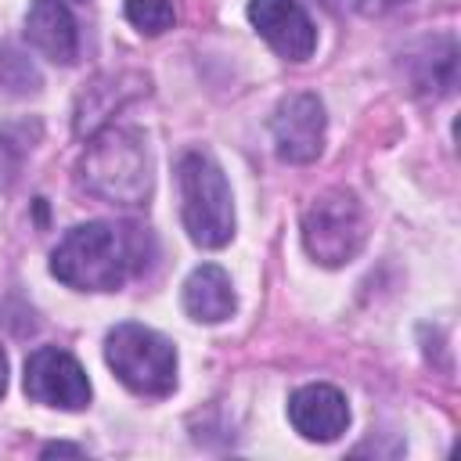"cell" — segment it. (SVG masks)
I'll list each match as a JSON object with an SVG mask.
<instances>
[{
  "label": "cell",
  "instance_id": "cell-1",
  "mask_svg": "<svg viewBox=\"0 0 461 461\" xmlns=\"http://www.w3.org/2000/svg\"><path fill=\"white\" fill-rule=\"evenodd\" d=\"M148 256L151 238L140 227L79 223L50 252V274L79 292H115L148 267Z\"/></svg>",
  "mask_w": 461,
  "mask_h": 461
},
{
  "label": "cell",
  "instance_id": "cell-2",
  "mask_svg": "<svg viewBox=\"0 0 461 461\" xmlns=\"http://www.w3.org/2000/svg\"><path fill=\"white\" fill-rule=\"evenodd\" d=\"M176 180H180V212L187 238L202 249L227 245L234 234V202L223 169L209 155L187 151L176 166Z\"/></svg>",
  "mask_w": 461,
  "mask_h": 461
},
{
  "label": "cell",
  "instance_id": "cell-3",
  "mask_svg": "<svg viewBox=\"0 0 461 461\" xmlns=\"http://www.w3.org/2000/svg\"><path fill=\"white\" fill-rule=\"evenodd\" d=\"M104 360L137 396H166L176 385V349L144 324H115L104 339Z\"/></svg>",
  "mask_w": 461,
  "mask_h": 461
},
{
  "label": "cell",
  "instance_id": "cell-4",
  "mask_svg": "<svg viewBox=\"0 0 461 461\" xmlns=\"http://www.w3.org/2000/svg\"><path fill=\"white\" fill-rule=\"evenodd\" d=\"M83 184L86 191L119 205L144 202L151 173L140 137L133 130H108L104 137H97L83 158Z\"/></svg>",
  "mask_w": 461,
  "mask_h": 461
},
{
  "label": "cell",
  "instance_id": "cell-5",
  "mask_svg": "<svg viewBox=\"0 0 461 461\" xmlns=\"http://www.w3.org/2000/svg\"><path fill=\"white\" fill-rule=\"evenodd\" d=\"M364 209L353 191H324L303 212V245L324 267L349 263L364 245Z\"/></svg>",
  "mask_w": 461,
  "mask_h": 461
},
{
  "label": "cell",
  "instance_id": "cell-6",
  "mask_svg": "<svg viewBox=\"0 0 461 461\" xmlns=\"http://www.w3.org/2000/svg\"><path fill=\"white\" fill-rule=\"evenodd\" d=\"M25 393L36 403L79 411L90 403V382L79 360L58 346H40L25 360Z\"/></svg>",
  "mask_w": 461,
  "mask_h": 461
},
{
  "label": "cell",
  "instance_id": "cell-7",
  "mask_svg": "<svg viewBox=\"0 0 461 461\" xmlns=\"http://www.w3.org/2000/svg\"><path fill=\"white\" fill-rule=\"evenodd\" d=\"M274 148L285 162H313L324 148V104L313 94H292L270 119Z\"/></svg>",
  "mask_w": 461,
  "mask_h": 461
},
{
  "label": "cell",
  "instance_id": "cell-8",
  "mask_svg": "<svg viewBox=\"0 0 461 461\" xmlns=\"http://www.w3.org/2000/svg\"><path fill=\"white\" fill-rule=\"evenodd\" d=\"M249 22L288 61H306L317 47V29L299 0H249Z\"/></svg>",
  "mask_w": 461,
  "mask_h": 461
},
{
  "label": "cell",
  "instance_id": "cell-9",
  "mask_svg": "<svg viewBox=\"0 0 461 461\" xmlns=\"http://www.w3.org/2000/svg\"><path fill=\"white\" fill-rule=\"evenodd\" d=\"M288 418H292V425H295V432L303 439L331 443L349 425V403H346V396L335 385L313 382V385H303V389L292 393Z\"/></svg>",
  "mask_w": 461,
  "mask_h": 461
},
{
  "label": "cell",
  "instance_id": "cell-10",
  "mask_svg": "<svg viewBox=\"0 0 461 461\" xmlns=\"http://www.w3.org/2000/svg\"><path fill=\"white\" fill-rule=\"evenodd\" d=\"M25 36L54 65H72L79 54L76 18L61 0H32L25 14Z\"/></svg>",
  "mask_w": 461,
  "mask_h": 461
},
{
  "label": "cell",
  "instance_id": "cell-11",
  "mask_svg": "<svg viewBox=\"0 0 461 461\" xmlns=\"http://www.w3.org/2000/svg\"><path fill=\"white\" fill-rule=\"evenodd\" d=\"M238 299H234V288H230V277L216 267V263H205L198 270H191V277L184 281V310L202 321V324H220L234 313Z\"/></svg>",
  "mask_w": 461,
  "mask_h": 461
},
{
  "label": "cell",
  "instance_id": "cell-12",
  "mask_svg": "<svg viewBox=\"0 0 461 461\" xmlns=\"http://www.w3.org/2000/svg\"><path fill=\"white\" fill-rule=\"evenodd\" d=\"M40 83L43 79H40V68L32 65V58L25 50L4 43L0 47V90L22 97V94H36Z\"/></svg>",
  "mask_w": 461,
  "mask_h": 461
},
{
  "label": "cell",
  "instance_id": "cell-13",
  "mask_svg": "<svg viewBox=\"0 0 461 461\" xmlns=\"http://www.w3.org/2000/svg\"><path fill=\"white\" fill-rule=\"evenodd\" d=\"M126 18L148 32V36H158L166 29H173V0H126Z\"/></svg>",
  "mask_w": 461,
  "mask_h": 461
},
{
  "label": "cell",
  "instance_id": "cell-14",
  "mask_svg": "<svg viewBox=\"0 0 461 461\" xmlns=\"http://www.w3.org/2000/svg\"><path fill=\"white\" fill-rule=\"evenodd\" d=\"M400 4H407V0H357V7H360L364 14H385V11L400 7Z\"/></svg>",
  "mask_w": 461,
  "mask_h": 461
},
{
  "label": "cell",
  "instance_id": "cell-15",
  "mask_svg": "<svg viewBox=\"0 0 461 461\" xmlns=\"http://www.w3.org/2000/svg\"><path fill=\"white\" fill-rule=\"evenodd\" d=\"M50 454H83V450L68 447V443H50V447H43V457H50Z\"/></svg>",
  "mask_w": 461,
  "mask_h": 461
},
{
  "label": "cell",
  "instance_id": "cell-16",
  "mask_svg": "<svg viewBox=\"0 0 461 461\" xmlns=\"http://www.w3.org/2000/svg\"><path fill=\"white\" fill-rule=\"evenodd\" d=\"M7 393V353L0 349V396Z\"/></svg>",
  "mask_w": 461,
  "mask_h": 461
}]
</instances>
